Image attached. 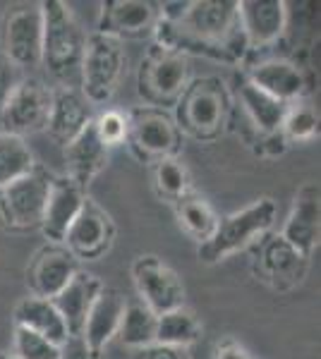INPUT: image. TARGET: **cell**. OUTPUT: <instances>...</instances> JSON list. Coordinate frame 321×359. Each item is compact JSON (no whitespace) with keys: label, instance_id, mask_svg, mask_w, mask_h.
I'll use <instances>...</instances> for the list:
<instances>
[{"label":"cell","instance_id":"obj_1","mask_svg":"<svg viewBox=\"0 0 321 359\" xmlns=\"http://www.w3.org/2000/svg\"><path fill=\"white\" fill-rule=\"evenodd\" d=\"M159 46L173 50H195L216 60H240L247 39L240 27L235 0H195L178 22H156Z\"/></svg>","mask_w":321,"mask_h":359},{"label":"cell","instance_id":"obj_2","mask_svg":"<svg viewBox=\"0 0 321 359\" xmlns=\"http://www.w3.org/2000/svg\"><path fill=\"white\" fill-rule=\"evenodd\" d=\"M41 20H44V43L41 62L63 86L77 89L81 57L86 48V34L79 27L72 8L63 0H44Z\"/></svg>","mask_w":321,"mask_h":359},{"label":"cell","instance_id":"obj_3","mask_svg":"<svg viewBox=\"0 0 321 359\" xmlns=\"http://www.w3.org/2000/svg\"><path fill=\"white\" fill-rule=\"evenodd\" d=\"M276 201L261 196V199L252 201L249 206L240 208V211L230 213L225 218H218L214 235L207 242H202L197 249V257L204 264H218L225 257L240 252L247 245H252L254 240H259L261 235L276 223Z\"/></svg>","mask_w":321,"mask_h":359},{"label":"cell","instance_id":"obj_4","mask_svg":"<svg viewBox=\"0 0 321 359\" xmlns=\"http://www.w3.org/2000/svg\"><path fill=\"white\" fill-rule=\"evenodd\" d=\"M178 130L197 139H216L225 125L228 98L225 84L216 77H204L190 82L178 98Z\"/></svg>","mask_w":321,"mask_h":359},{"label":"cell","instance_id":"obj_5","mask_svg":"<svg viewBox=\"0 0 321 359\" xmlns=\"http://www.w3.org/2000/svg\"><path fill=\"white\" fill-rule=\"evenodd\" d=\"M125 48L118 39L91 34L86 36L84 57H81L79 86L81 94L89 103H108L118 91V84L125 72Z\"/></svg>","mask_w":321,"mask_h":359},{"label":"cell","instance_id":"obj_6","mask_svg":"<svg viewBox=\"0 0 321 359\" xmlns=\"http://www.w3.org/2000/svg\"><path fill=\"white\" fill-rule=\"evenodd\" d=\"M190 84V60L173 48L154 46L139 67V94L151 108L175 106Z\"/></svg>","mask_w":321,"mask_h":359},{"label":"cell","instance_id":"obj_7","mask_svg":"<svg viewBox=\"0 0 321 359\" xmlns=\"http://www.w3.org/2000/svg\"><path fill=\"white\" fill-rule=\"evenodd\" d=\"M51 180L53 177L44 168L34 165L27 175L0 189V221L5 228L17 230V233L41 228Z\"/></svg>","mask_w":321,"mask_h":359},{"label":"cell","instance_id":"obj_8","mask_svg":"<svg viewBox=\"0 0 321 359\" xmlns=\"http://www.w3.org/2000/svg\"><path fill=\"white\" fill-rule=\"evenodd\" d=\"M127 144L142 161L156 163L161 158H171L178 151L180 130L171 115L161 108H137L127 115Z\"/></svg>","mask_w":321,"mask_h":359},{"label":"cell","instance_id":"obj_9","mask_svg":"<svg viewBox=\"0 0 321 359\" xmlns=\"http://www.w3.org/2000/svg\"><path fill=\"white\" fill-rule=\"evenodd\" d=\"M51 101H53V91L44 86V82L34 77H22L15 91L10 94L8 103L3 106V111H0L3 132L25 137L46 130Z\"/></svg>","mask_w":321,"mask_h":359},{"label":"cell","instance_id":"obj_10","mask_svg":"<svg viewBox=\"0 0 321 359\" xmlns=\"http://www.w3.org/2000/svg\"><path fill=\"white\" fill-rule=\"evenodd\" d=\"M134 287L139 292V302H144L154 314H166L178 306H185L183 280L166 262L154 254L139 257L132 264Z\"/></svg>","mask_w":321,"mask_h":359},{"label":"cell","instance_id":"obj_11","mask_svg":"<svg viewBox=\"0 0 321 359\" xmlns=\"http://www.w3.org/2000/svg\"><path fill=\"white\" fill-rule=\"evenodd\" d=\"M41 43H44V20L41 5H22L8 13L3 25V53L20 69L41 65Z\"/></svg>","mask_w":321,"mask_h":359},{"label":"cell","instance_id":"obj_12","mask_svg":"<svg viewBox=\"0 0 321 359\" xmlns=\"http://www.w3.org/2000/svg\"><path fill=\"white\" fill-rule=\"evenodd\" d=\"M115 228L110 223L108 213L101 206H96L91 199L84 201L79 216L70 225L63 247L72 254L74 259H98L108 252L113 242Z\"/></svg>","mask_w":321,"mask_h":359},{"label":"cell","instance_id":"obj_13","mask_svg":"<svg viewBox=\"0 0 321 359\" xmlns=\"http://www.w3.org/2000/svg\"><path fill=\"white\" fill-rule=\"evenodd\" d=\"M321 233V201H319V184L307 182L295 194L293 208L283 223L281 237L290 247L297 249L302 257H312L319 247Z\"/></svg>","mask_w":321,"mask_h":359},{"label":"cell","instance_id":"obj_14","mask_svg":"<svg viewBox=\"0 0 321 359\" xmlns=\"http://www.w3.org/2000/svg\"><path fill=\"white\" fill-rule=\"evenodd\" d=\"M159 22V10L147 0H108L101 5L98 32L110 39H139L154 32Z\"/></svg>","mask_w":321,"mask_h":359},{"label":"cell","instance_id":"obj_15","mask_svg":"<svg viewBox=\"0 0 321 359\" xmlns=\"http://www.w3.org/2000/svg\"><path fill=\"white\" fill-rule=\"evenodd\" d=\"M79 271L77 259L63 245H48L34 257L27 271L29 292L34 297L55 299Z\"/></svg>","mask_w":321,"mask_h":359},{"label":"cell","instance_id":"obj_16","mask_svg":"<svg viewBox=\"0 0 321 359\" xmlns=\"http://www.w3.org/2000/svg\"><path fill=\"white\" fill-rule=\"evenodd\" d=\"M84 201V189L70 177L51 180L48 199H46L44 218H41V233L48 237L51 245H63L70 225L79 216Z\"/></svg>","mask_w":321,"mask_h":359},{"label":"cell","instance_id":"obj_17","mask_svg":"<svg viewBox=\"0 0 321 359\" xmlns=\"http://www.w3.org/2000/svg\"><path fill=\"white\" fill-rule=\"evenodd\" d=\"M237 15L249 50L278 41L288 27V5L283 0H242Z\"/></svg>","mask_w":321,"mask_h":359},{"label":"cell","instance_id":"obj_18","mask_svg":"<svg viewBox=\"0 0 321 359\" xmlns=\"http://www.w3.org/2000/svg\"><path fill=\"white\" fill-rule=\"evenodd\" d=\"M259 266L266 283H271V287H276V290L285 292L305 280L309 259L290 247L281 235H276L268 237L261 245Z\"/></svg>","mask_w":321,"mask_h":359},{"label":"cell","instance_id":"obj_19","mask_svg":"<svg viewBox=\"0 0 321 359\" xmlns=\"http://www.w3.org/2000/svg\"><path fill=\"white\" fill-rule=\"evenodd\" d=\"M91 120H94L91 103L86 101L79 89L63 86V89L53 91L46 130H48V135L53 137L58 144L67 147L74 137L81 135V130H84Z\"/></svg>","mask_w":321,"mask_h":359},{"label":"cell","instance_id":"obj_20","mask_svg":"<svg viewBox=\"0 0 321 359\" xmlns=\"http://www.w3.org/2000/svg\"><path fill=\"white\" fill-rule=\"evenodd\" d=\"M108 151L110 149L98 139L94 120L81 130L79 137H74L72 142L65 147V163H67V175L74 184H79L81 189H86V184H91L98 172L108 165Z\"/></svg>","mask_w":321,"mask_h":359},{"label":"cell","instance_id":"obj_21","mask_svg":"<svg viewBox=\"0 0 321 359\" xmlns=\"http://www.w3.org/2000/svg\"><path fill=\"white\" fill-rule=\"evenodd\" d=\"M125 297L113 290V287H101L98 297L91 304L89 314H86L84 328H81V338L86 340V345L96 352H103L110 340L118 335L122 314H125Z\"/></svg>","mask_w":321,"mask_h":359},{"label":"cell","instance_id":"obj_22","mask_svg":"<svg viewBox=\"0 0 321 359\" xmlns=\"http://www.w3.org/2000/svg\"><path fill=\"white\" fill-rule=\"evenodd\" d=\"M249 82L283 103H293L305 94V74L290 60H264L249 69Z\"/></svg>","mask_w":321,"mask_h":359},{"label":"cell","instance_id":"obj_23","mask_svg":"<svg viewBox=\"0 0 321 359\" xmlns=\"http://www.w3.org/2000/svg\"><path fill=\"white\" fill-rule=\"evenodd\" d=\"M101 287H103V283L98 280L96 276L86 273V271H77L72 280L65 285V290L53 299L55 309L60 311L70 335H81L86 314H89L91 304H94V299L98 297Z\"/></svg>","mask_w":321,"mask_h":359},{"label":"cell","instance_id":"obj_24","mask_svg":"<svg viewBox=\"0 0 321 359\" xmlns=\"http://www.w3.org/2000/svg\"><path fill=\"white\" fill-rule=\"evenodd\" d=\"M15 326H22L27 331L44 335L46 340H51L55 345H63L70 335L60 311L55 309L53 299L34 297V294H29V297H25L15 306Z\"/></svg>","mask_w":321,"mask_h":359},{"label":"cell","instance_id":"obj_25","mask_svg":"<svg viewBox=\"0 0 321 359\" xmlns=\"http://www.w3.org/2000/svg\"><path fill=\"white\" fill-rule=\"evenodd\" d=\"M237 96H240V103L247 113L249 123L254 125V130L259 135H273V132H281L285 113H288V103L278 101L271 94L261 91L259 86H254L249 79H244L237 89Z\"/></svg>","mask_w":321,"mask_h":359},{"label":"cell","instance_id":"obj_26","mask_svg":"<svg viewBox=\"0 0 321 359\" xmlns=\"http://www.w3.org/2000/svg\"><path fill=\"white\" fill-rule=\"evenodd\" d=\"M202 335V326L197 321V316L185 306H178L173 311L159 314L156 318V343L168 345V347H188L197 343Z\"/></svg>","mask_w":321,"mask_h":359},{"label":"cell","instance_id":"obj_27","mask_svg":"<svg viewBox=\"0 0 321 359\" xmlns=\"http://www.w3.org/2000/svg\"><path fill=\"white\" fill-rule=\"evenodd\" d=\"M156 318L159 314L149 309L144 302H130L125 306V314H122L118 338L122 345L127 347H149L156 343Z\"/></svg>","mask_w":321,"mask_h":359},{"label":"cell","instance_id":"obj_28","mask_svg":"<svg viewBox=\"0 0 321 359\" xmlns=\"http://www.w3.org/2000/svg\"><path fill=\"white\" fill-rule=\"evenodd\" d=\"M175 213H178V221L185 228V233L195 240L207 242L209 237L214 235L216 225H218V218H216L211 204L202 196H183V199L175 201Z\"/></svg>","mask_w":321,"mask_h":359},{"label":"cell","instance_id":"obj_29","mask_svg":"<svg viewBox=\"0 0 321 359\" xmlns=\"http://www.w3.org/2000/svg\"><path fill=\"white\" fill-rule=\"evenodd\" d=\"M34 165V154L25 137L0 132V189L27 175Z\"/></svg>","mask_w":321,"mask_h":359},{"label":"cell","instance_id":"obj_30","mask_svg":"<svg viewBox=\"0 0 321 359\" xmlns=\"http://www.w3.org/2000/svg\"><path fill=\"white\" fill-rule=\"evenodd\" d=\"M154 184L161 196L178 201L190 194V172L175 156L161 158L154 163Z\"/></svg>","mask_w":321,"mask_h":359},{"label":"cell","instance_id":"obj_31","mask_svg":"<svg viewBox=\"0 0 321 359\" xmlns=\"http://www.w3.org/2000/svg\"><path fill=\"white\" fill-rule=\"evenodd\" d=\"M283 137L288 142H309L319 135V113L312 106H290L285 113L283 127H281Z\"/></svg>","mask_w":321,"mask_h":359},{"label":"cell","instance_id":"obj_32","mask_svg":"<svg viewBox=\"0 0 321 359\" xmlns=\"http://www.w3.org/2000/svg\"><path fill=\"white\" fill-rule=\"evenodd\" d=\"M15 352L17 359H60V345L46 340L44 335L15 326Z\"/></svg>","mask_w":321,"mask_h":359},{"label":"cell","instance_id":"obj_33","mask_svg":"<svg viewBox=\"0 0 321 359\" xmlns=\"http://www.w3.org/2000/svg\"><path fill=\"white\" fill-rule=\"evenodd\" d=\"M94 127L96 135L103 144L110 147H118L127 139V118L118 111H106L101 113L98 118H94Z\"/></svg>","mask_w":321,"mask_h":359},{"label":"cell","instance_id":"obj_34","mask_svg":"<svg viewBox=\"0 0 321 359\" xmlns=\"http://www.w3.org/2000/svg\"><path fill=\"white\" fill-rule=\"evenodd\" d=\"M20 79H22V69L0 50V111H3V106L8 103L15 86L20 84Z\"/></svg>","mask_w":321,"mask_h":359},{"label":"cell","instance_id":"obj_35","mask_svg":"<svg viewBox=\"0 0 321 359\" xmlns=\"http://www.w3.org/2000/svg\"><path fill=\"white\" fill-rule=\"evenodd\" d=\"M60 359H103L101 352L91 350L81 335H67V340L60 345Z\"/></svg>","mask_w":321,"mask_h":359},{"label":"cell","instance_id":"obj_36","mask_svg":"<svg viewBox=\"0 0 321 359\" xmlns=\"http://www.w3.org/2000/svg\"><path fill=\"white\" fill-rule=\"evenodd\" d=\"M137 359H188L185 352L180 347H168V345H149V347H142L137 352Z\"/></svg>","mask_w":321,"mask_h":359},{"label":"cell","instance_id":"obj_37","mask_svg":"<svg viewBox=\"0 0 321 359\" xmlns=\"http://www.w3.org/2000/svg\"><path fill=\"white\" fill-rule=\"evenodd\" d=\"M216 359H252V357H249V352L244 350L242 345L225 343V345L218 347V352H216Z\"/></svg>","mask_w":321,"mask_h":359},{"label":"cell","instance_id":"obj_38","mask_svg":"<svg viewBox=\"0 0 321 359\" xmlns=\"http://www.w3.org/2000/svg\"><path fill=\"white\" fill-rule=\"evenodd\" d=\"M0 359H17L15 355H5V352H0Z\"/></svg>","mask_w":321,"mask_h":359}]
</instances>
